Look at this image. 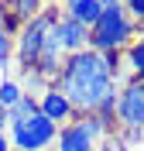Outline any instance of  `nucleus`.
<instances>
[{"label":"nucleus","instance_id":"nucleus-13","mask_svg":"<svg viewBox=\"0 0 144 151\" xmlns=\"http://www.w3.org/2000/svg\"><path fill=\"white\" fill-rule=\"evenodd\" d=\"M34 113H38V96L24 93L17 103L7 110V120H10V124H17V120H28V117H34Z\"/></svg>","mask_w":144,"mask_h":151},{"label":"nucleus","instance_id":"nucleus-12","mask_svg":"<svg viewBox=\"0 0 144 151\" xmlns=\"http://www.w3.org/2000/svg\"><path fill=\"white\" fill-rule=\"evenodd\" d=\"M76 120L82 124V131H86L96 144L103 141V137H110V134H113V127H117L113 120H103L100 113H82V117H76Z\"/></svg>","mask_w":144,"mask_h":151},{"label":"nucleus","instance_id":"nucleus-15","mask_svg":"<svg viewBox=\"0 0 144 151\" xmlns=\"http://www.w3.org/2000/svg\"><path fill=\"white\" fill-rule=\"evenodd\" d=\"M10 58H14V38L4 31V10H0V69H7Z\"/></svg>","mask_w":144,"mask_h":151},{"label":"nucleus","instance_id":"nucleus-17","mask_svg":"<svg viewBox=\"0 0 144 151\" xmlns=\"http://www.w3.org/2000/svg\"><path fill=\"white\" fill-rule=\"evenodd\" d=\"M7 127H10V120H7V110L0 106V134H7Z\"/></svg>","mask_w":144,"mask_h":151},{"label":"nucleus","instance_id":"nucleus-10","mask_svg":"<svg viewBox=\"0 0 144 151\" xmlns=\"http://www.w3.org/2000/svg\"><path fill=\"white\" fill-rule=\"evenodd\" d=\"M124 62H127L130 79H141V83H144V28L137 31V38L124 48Z\"/></svg>","mask_w":144,"mask_h":151},{"label":"nucleus","instance_id":"nucleus-6","mask_svg":"<svg viewBox=\"0 0 144 151\" xmlns=\"http://www.w3.org/2000/svg\"><path fill=\"white\" fill-rule=\"evenodd\" d=\"M38 113L41 117H48L52 124H69V120H76V110H72V103L65 100V93H58L55 86H45V93L38 96Z\"/></svg>","mask_w":144,"mask_h":151},{"label":"nucleus","instance_id":"nucleus-8","mask_svg":"<svg viewBox=\"0 0 144 151\" xmlns=\"http://www.w3.org/2000/svg\"><path fill=\"white\" fill-rule=\"evenodd\" d=\"M58 41H62V52L65 55H76V52H82V48H89V28H82L79 21L72 17H58Z\"/></svg>","mask_w":144,"mask_h":151},{"label":"nucleus","instance_id":"nucleus-9","mask_svg":"<svg viewBox=\"0 0 144 151\" xmlns=\"http://www.w3.org/2000/svg\"><path fill=\"white\" fill-rule=\"evenodd\" d=\"M100 0H62V14L72 21H79L82 28H93L100 21Z\"/></svg>","mask_w":144,"mask_h":151},{"label":"nucleus","instance_id":"nucleus-14","mask_svg":"<svg viewBox=\"0 0 144 151\" xmlns=\"http://www.w3.org/2000/svg\"><path fill=\"white\" fill-rule=\"evenodd\" d=\"M21 96H24L21 83H14V79H0V106H4V110H10Z\"/></svg>","mask_w":144,"mask_h":151},{"label":"nucleus","instance_id":"nucleus-4","mask_svg":"<svg viewBox=\"0 0 144 151\" xmlns=\"http://www.w3.org/2000/svg\"><path fill=\"white\" fill-rule=\"evenodd\" d=\"M55 134H58V124H52L48 117L34 113L28 120H17L7 127V141L14 151H48L55 144Z\"/></svg>","mask_w":144,"mask_h":151},{"label":"nucleus","instance_id":"nucleus-7","mask_svg":"<svg viewBox=\"0 0 144 151\" xmlns=\"http://www.w3.org/2000/svg\"><path fill=\"white\" fill-rule=\"evenodd\" d=\"M55 151H96V141L82 131L79 120H69L55 134Z\"/></svg>","mask_w":144,"mask_h":151},{"label":"nucleus","instance_id":"nucleus-11","mask_svg":"<svg viewBox=\"0 0 144 151\" xmlns=\"http://www.w3.org/2000/svg\"><path fill=\"white\" fill-rule=\"evenodd\" d=\"M0 7L7 14H14L21 24H28V21H34L45 10V0H0Z\"/></svg>","mask_w":144,"mask_h":151},{"label":"nucleus","instance_id":"nucleus-1","mask_svg":"<svg viewBox=\"0 0 144 151\" xmlns=\"http://www.w3.org/2000/svg\"><path fill=\"white\" fill-rule=\"evenodd\" d=\"M120 58L124 52H110L100 55L93 48H82L76 55H65L62 72L52 86L58 93H65V100L72 103L76 117L82 113H96L100 100L110 93H117V79H120Z\"/></svg>","mask_w":144,"mask_h":151},{"label":"nucleus","instance_id":"nucleus-2","mask_svg":"<svg viewBox=\"0 0 144 151\" xmlns=\"http://www.w3.org/2000/svg\"><path fill=\"white\" fill-rule=\"evenodd\" d=\"M100 21L89 28V48L100 52V55H110V52H124L130 41L137 38L141 24L127 17L124 0H100Z\"/></svg>","mask_w":144,"mask_h":151},{"label":"nucleus","instance_id":"nucleus-16","mask_svg":"<svg viewBox=\"0 0 144 151\" xmlns=\"http://www.w3.org/2000/svg\"><path fill=\"white\" fill-rule=\"evenodd\" d=\"M124 10H127V17L134 21V24L144 28V0H124Z\"/></svg>","mask_w":144,"mask_h":151},{"label":"nucleus","instance_id":"nucleus-3","mask_svg":"<svg viewBox=\"0 0 144 151\" xmlns=\"http://www.w3.org/2000/svg\"><path fill=\"white\" fill-rule=\"evenodd\" d=\"M58 17H62V7H48L45 4V10H41L38 17L28 21V24L17 31V38H14V58H17V65H21V76L34 72V62H38V55H41L45 35L58 24Z\"/></svg>","mask_w":144,"mask_h":151},{"label":"nucleus","instance_id":"nucleus-5","mask_svg":"<svg viewBox=\"0 0 144 151\" xmlns=\"http://www.w3.org/2000/svg\"><path fill=\"white\" fill-rule=\"evenodd\" d=\"M127 134L144 131V83L141 79H127L124 86H117V117H113Z\"/></svg>","mask_w":144,"mask_h":151}]
</instances>
